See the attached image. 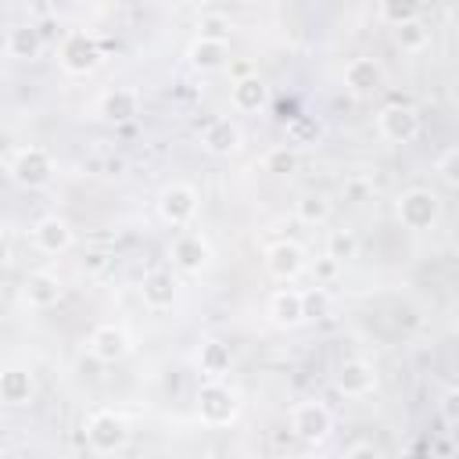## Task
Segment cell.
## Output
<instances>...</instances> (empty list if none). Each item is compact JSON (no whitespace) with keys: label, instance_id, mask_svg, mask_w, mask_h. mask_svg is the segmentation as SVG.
Returning <instances> with one entry per match:
<instances>
[{"label":"cell","instance_id":"1","mask_svg":"<svg viewBox=\"0 0 459 459\" xmlns=\"http://www.w3.org/2000/svg\"><path fill=\"white\" fill-rule=\"evenodd\" d=\"M394 215H398V222H402L405 230H416V233H420V230H430V226L437 222L441 201H437V194L427 190V186H409V190L398 194Z\"/></svg>","mask_w":459,"mask_h":459},{"label":"cell","instance_id":"2","mask_svg":"<svg viewBox=\"0 0 459 459\" xmlns=\"http://www.w3.org/2000/svg\"><path fill=\"white\" fill-rule=\"evenodd\" d=\"M237 412H240L237 391L226 387L222 380H212L208 377V384H201V391H197V416H201V423H208V427H230L237 420Z\"/></svg>","mask_w":459,"mask_h":459},{"label":"cell","instance_id":"3","mask_svg":"<svg viewBox=\"0 0 459 459\" xmlns=\"http://www.w3.org/2000/svg\"><path fill=\"white\" fill-rule=\"evenodd\" d=\"M197 208H201V197H197V190H194L190 183H169V186L158 194V215H161V222H169L172 230L190 226L194 215H197Z\"/></svg>","mask_w":459,"mask_h":459},{"label":"cell","instance_id":"4","mask_svg":"<svg viewBox=\"0 0 459 459\" xmlns=\"http://www.w3.org/2000/svg\"><path fill=\"white\" fill-rule=\"evenodd\" d=\"M126 437H129V430H126V420H122L118 412H111V409L90 412V420H86V445H90L97 455L118 452V448L126 445Z\"/></svg>","mask_w":459,"mask_h":459},{"label":"cell","instance_id":"5","mask_svg":"<svg viewBox=\"0 0 459 459\" xmlns=\"http://www.w3.org/2000/svg\"><path fill=\"white\" fill-rule=\"evenodd\" d=\"M11 176H14L18 186H29V190L47 186L54 179V158H50V151L47 147H36V143L22 147L14 154V161H11Z\"/></svg>","mask_w":459,"mask_h":459},{"label":"cell","instance_id":"6","mask_svg":"<svg viewBox=\"0 0 459 459\" xmlns=\"http://www.w3.org/2000/svg\"><path fill=\"white\" fill-rule=\"evenodd\" d=\"M333 430V416L323 402H298L290 409V434L301 437L305 445H323Z\"/></svg>","mask_w":459,"mask_h":459},{"label":"cell","instance_id":"7","mask_svg":"<svg viewBox=\"0 0 459 459\" xmlns=\"http://www.w3.org/2000/svg\"><path fill=\"white\" fill-rule=\"evenodd\" d=\"M169 258L183 269V273H201V269H208V262H212V244H208V237L201 233V230H179L176 237H172V244H169Z\"/></svg>","mask_w":459,"mask_h":459},{"label":"cell","instance_id":"8","mask_svg":"<svg viewBox=\"0 0 459 459\" xmlns=\"http://www.w3.org/2000/svg\"><path fill=\"white\" fill-rule=\"evenodd\" d=\"M61 68L72 72V75H90L97 65H100V43L90 36V32H68L61 39Z\"/></svg>","mask_w":459,"mask_h":459},{"label":"cell","instance_id":"9","mask_svg":"<svg viewBox=\"0 0 459 459\" xmlns=\"http://www.w3.org/2000/svg\"><path fill=\"white\" fill-rule=\"evenodd\" d=\"M377 133L387 143H412L420 136V115L409 104H387L377 115Z\"/></svg>","mask_w":459,"mask_h":459},{"label":"cell","instance_id":"10","mask_svg":"<svg viewBox=\"0 0 459 459\" xmlns=\"http://www.w3.org/2000/svg\"><path fill=\"white\" fill-rule=\"evenodd\" d=\"M305 265H308L305 247L294 244V240H276V244L265 247V269H269L273 280H283V283L287 280H298L305 273Z\"/></svg>","mask_w":459,"mask_h":459},{"label":"cell","instance_id":"11","mask_svg":"<svg viewBox=\"0 0 459 459\" xmlns=\"http://www.w3.org/2000/svg\"><path fill=\"white\" fill-rule=\"evenodd\" d=\"M61 294H65L61 280L54 273H47V269H36V273H29L22 280V298H25L29 308H54L61 301Z\"/></svg>","mask_w":459,"mask_h":459},{"label":"cell","instance_id":"12","mask_svg":"<svg viewBox=\"0 0 459 459\" xmlns=\"http://www.w3.org/2000/svg\"><path fill=\"white\" fill-rule=\"evenodd\" d=\"M337 391L344 398H366V394H373L377 391V369L369 362H362V359L341 362V369H337Z\"/></svg>","mask_w":459,"mask_h":459},{"label":"cell","instance_id":"13","mask_svg":"<svg viewBox=\"0 0 459 459\" xmlns=\"http://www.w3.org/2000/svg\"><path fill=\"white\" fill-rule=\"evenodd\" d=\"M344 86L355 93V97H373L380 93L384 86V68L373 61V57H351L344 65Z\"/></svg>","mask_w":459,"mask_h":459},{"label":"cell","instance_id":"14","mask_svg":"<svg viewBox=\"0 0 459 459\" xmlns=\"http://www.w3.org/2000/svg\"><path fill=\"white\" fill-rule=\"evenodd\" d=\"M32 240H36V247H39L43 255H61V251L72 247L75 233H72L68 219H61V215H43V219L32 226Z\"/></svg>","mask_w":459,"mask_h":459},{"label":"cell","instance_id":"15","mask_svg":"<svg viewBox=\"0 0 459 459\" xmlns=\"http://www.w3.org/2000/svg\"><path fill=\"white\" fill-rule=\"evenodd\" d=\"M90 355L97 362H118L129 355V333L126 326H115V323H104L90 333Z\"/></svg>","mask_w":459,"mask_h":459},{"label":"cell","instance_id":"16","mask_svg":"<svg viewBox=\"0 0 459 459\" xmlns=\"http://www.w3.org/2000/svg\"><path fill=\"white\" fill-rule=\"evenodd\" d=\"M140 298H143V305H147L151 312L172 308V305H176V276L165 273V269L143 273V280H140Z\"/></svg>","mask_w":459,"mask_h":459},{"label":"cell","instance_id":"17","mask_svg":"<svg viewBox=\"0 0 459 459\" xmlns=\"http://www.w3.org/2000/svg\"><path fill=\"white\" fill-rule=\"evenodd\" d=\"M305 294L301 290H294V287H280V290H273V298H269V319L276 323V326H283V330H290V326H298V323H305Z\"/></svg>","mask_w":459,"mask_h":459},{"label":"cell","instance_id":"18","mask_svg":"<svg viewBox=\"0 0 459 459\" xmlns=\"http://www.w3.org/2000/svg\"><path fill=\"white\" fill-rule=\"evenodd\" d=\"M240 140H244L240 126H237L233 118H226V115L212 118V122L201 129V143H204L208 154H233V151L240 147Z\"/></svg>","mask_w":459,"mask_h":459},{"label":"cell","instance_id":"19","mask_svg":"<svg viewBox=\"0 0 459 459\" xmlns=\"http://www.w3.org/2000/svg\"><path fill=\"white\" fill-rule=\"evenodd\" d=\"M186 61H190V68H197V72H219V68H226V61H230V47H226V39L197 36V39L190 43V50H186Z\"/></svg>","mask_w":459,"mask_h":459},{"label":"cell","instance_id":"20","mask_svg":"<svg viewBox=\"0 0 459 459\" xmlns=\"http://www.w3.org/2000/svg\"><path fill=\"white\" fill-rule=\"evenodd\" d=\"M100 115H104L108 122H115V126L133 122V118L140 115V93L129 90V86H115V90H108V93L100 97Z\"/></svg>","mask_w":459,"mask_h":459},{"label":"cell","instance_id":"21","mask_svg":"<svg viewBox=\"0 0 459 459\" xmlns=\"http://www.w3.org/2000/svg\"><path fill=\"white\" fill-rule=\"evenodd\" d=\"M7 54L18 61H32L43 54V32L36 25H14L7 32Z\"/></svg>","mask_w":459,"mask_h":459},{"label":"cell","instance_id":"22","mask_svg":"<svg viewBox=\"0 0 459 459\" xmlns=\"http://www.w3.org/2000/svg\"><path fill=\"white\" fill-rule=\"evenodd\" d=\"M265 97H269V90H265V82L258 75H244V79H237L230 86V104L237 111H258L265 104Z\"/></svg>","mask_w":459,"mask_h":459},{"label":"cell","instance_id":"23","mask_svg":"<svg viewBox=\"0 0 459 459\" xmlns=\"http://www.w3.org/2000/svg\"><path fill=\"white\" fill-rule=\"evenodd\" d=\"M29 398H32V377L18 366L4 369L0 373V402L4 405H25Z\"/></svg>","mask_w":459,"mask_h":459},{"label":"cell","instance_id":"24","mask_svg":"<svg viewBox=\"0 0 459 459\" xmlns=\"http://www.w3.org/2000/svg\"><path fill=\"white\" fill-rule=\"evenodd\" d=\"M230 348L222 344V341H204L201 348H197V366H201V373L204 377H212V380H222V373H230Z\"/></svg>","mask_w":459,"mask_h":459},{"label":"cell","instance_id":"25","mask_svg":"<svg viewBox=\"0 0 459 459\" xmlns=\"http://www.w3.org/2000/svg\"><path fill=\"white\" fill-rule=\"evenodd\" d=\"M330 212H333V204H330V197L323 190H308V194L298 197V219L305 226H323L330 219Z\"/></svg>","mask_w":459,"mask_h":459},{"label":"cell","instance_id":"26","mask_svg":"<svg viewBox=\"0 0 459 459\" xmlns=\"http://www.w3.org/2000/svg\"><path fill=\"white\" fill-rule=\"evenodd\" d=\"M394 43H398L405 54H420V50L430 43V29H427L420 18L402 22V25H394Z\"/></svg>","mask_w":459,"mask_h":459},{"label":"cell","instance_id":"27","mask_svg":"<svg viewBox=\"0 0 459 459\" xmlns=\"http://www.w3.org/2000/svg\"><path fill=\"white\" fill-rule=\"evenodd\" d=\"M420 7H423V0H380L377 4V14L387 25H402V22L420 18Z\"/></svg>","mask_w":459,"mask_h":459},{"label":"cell","instance_id":"28","mask_svg":"<svg viewBox=\"0 0 459 459\" xmlns=\"http://www.w3.org/2000/svg\"><path fill=\"white\" fill-rule=\"evenodd\" d=\"M326 255L333 258V262H351L355 255H359V237L351 233V230H333L330 237H326Z\"/></svg>","mask_w":459,"mask_h":459},{"label":"cell","instance_id":"29","mask_svg":"<svg viewBox=\"0 0 459 459\" xmlns=\"http://www.w3.org/2000/svg\"><path fill=\"white\" fill-rule=\"evenodd\" d=\"M298 169V151L294 147H273L269 154H265V172H276V176H287V172H294Z\"/></svg>","mask_w":459,"mask_h":459},{"label":"cell","instance_id":"30","mask_svg":"<svg viewBox=\"0 0 459 459\" xmlns=\"http://www.w3.org/2000/svg\"><path fill=\"white\" fill-rule=\"evenodd\" d=\"M437 409H441V420H445L448 427H455V423H459V391L448 387V391L441 394V405H437Z\"/></svg>","mask_w":459,"mask_h":459},{"label":"cell","instance_id":"31","mask_svg":"<svg viewBox=\"0 0 459 459\" xmlns=\"http://www.w3.org/2000/svg\"><path fill=\"white\" fill-rule=\"evenodd\" d=\"M455 158H459V151H455V147H448V151L437 158V172H441L445 186H455V183H459V176H455Z\"/></svg>","mask_w":459,"mask_h":459},{"label":"cell","instance_id":"32","mask_svg":"<svg viewBox=\"0 0 459 459\" xmlns=\"http://www.w3.org/2000/svg\"><path fill=\"white\" fill-rule=\"evenodd\" d=\"M226 29H230V22H226L222 14H208V18H201V36L226 39Z\"/></svg>","mask_w":459,"mask_h":459},{"label":"cell","instance_id":"33","mask_svg":"<svg viewBox=\"0 0 459 459\" xmlns=\"http://www.w3.org/2000/svg\"><path fill=\"white\" fill-rule=\"evenodd\" d=\"M337 269H341V262H333L330 255H323V262H316V276H319V280H330Z\"/></svg>","mask_w":459,"mask_h":459},{"label":"cell","instance_id":"34","mask_svg":"<svg viewBox=\"0 0 459 459\" xmlns=\"http://www.w3.org/2000/svg\"><path fill=\"white\" fill-rule=\"evenodd\" d=\"M348 455H377V448L373 445H351Z\"/></svg>","mask_w":459,"mask_h":459},{"label":"cell","instance_id":"35","mask_svg":"<svg viewBox=\"0 0 459 459\" xmlns=\"http://www.w3.org/2000/svg\"><path fill=\"white\" fill-rule=\"evenodd\" d=\"M7 258H11V240H7L4 233H0V265H4Z\"/></svg>","mask_w":459,"mask_h":459},{"label":"cell","instance_id":"36","mask_svg":"<svg viewBox=\"0 0 459 459\" xmlns=\"http://www.w3.org/2000/svg\"><path fill=\"white\" fill-rule=\"evenodd\" d=\"M179 4H186V7H204L208 0H179Z\"/></svg>","mask_w":459,"mask_h":459}]
</instances>
